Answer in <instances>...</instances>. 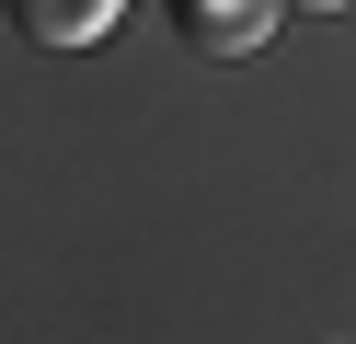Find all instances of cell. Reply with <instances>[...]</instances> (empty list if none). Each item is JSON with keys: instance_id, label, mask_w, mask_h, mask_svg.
Here are the masks:
<instances>
[{"instance_id": "obj_2", "label": "cell", "mask_w": 356, "mask_h": 344, "mask_svg": "<svg viewBox=\"0 0 356 344\" xmlns=\"http://www.w3.org/2000/svg\"><path fill=\"white\" fill-rule=\"evenodd\" d=\"M12 23L35 46H92V35H115V0H12Z\"/></svg>"}, {"instance_id": "obj_1", "label": "cell", "mask_w": 356, "mask_h": 344, "mask_svg": "<svg viewBox=\"0 0 356 344\" xmlns=\"http://www.w3.org/2000/svg\"><path fill=\"white\" fill-rule=\"evenodd\" d=\"M184 35L207 46V58H253V46L276 35V0H184Z\"/></svg>"}, {"instance_id": "obj_3", "label": "cell", "mask_w": 356, "mask_h": 344, "mask_svg": "<svg viewBox=\"0 0 356 344\" xmlns=\"http://www.w3.org/2000/svg\"><path fill=\"white\" fill-rule=\"evenodd\" d=\"M299 12H345V0H299Z\"/></svg>"}]
</instances>
